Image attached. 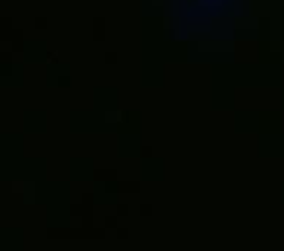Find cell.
Returning <instances> with one entry per match:
<instances>
[]
</instances>
